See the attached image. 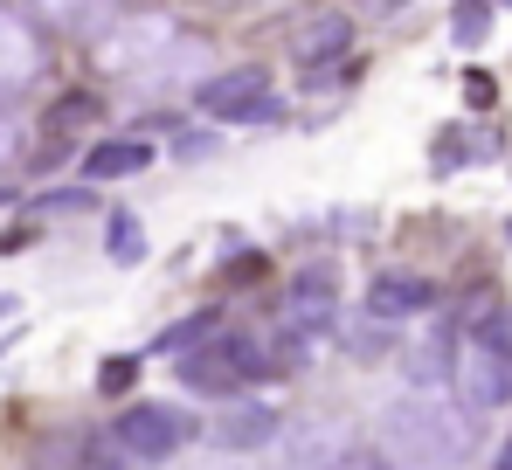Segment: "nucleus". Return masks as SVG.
<instances>
[{
  "label": "nucleus",
  "mask_w": 512,
  "mask_h": 470,
  "mask_svg": "<svg viewBox=\"0 0 512 470\" xmlns=\"http://www.w3.org/2000/svg\"><path fill=\"white\" fill-rule=\"evenodd\" d=\"M381 450L395 470H457L478 450V408L450 388H409L381 408Z\"/></svg>",
  "instance_id": "1"
},
{
  "label": "nucleus",
  "mask_w": 512,
  "mask_h": 470,
  "mask_svg": "<svg viewBox=\"0 0 512 470\" xmlns=\"http://www.w3.org/2000/svg\"><path fill=\"white\" fill-rule=\"evenodd\" d=\"M97 63L111 77H132V83H146V90H160L173 77V63H208V56H201V42H180V28H173L167 14H132V21H118L97 42Z\"/></svg>",
  "instance_id": "2"
},
{
  "label": "nucleus",
  "mask_w": 512,
  "mask_h": 470,
  "mask_svg": "<svg viewBox=\"0 0 512 470\" xmlns=\"http://www.w3.org/2000/svg\"><path fill=\"white\" fill-rule=\"evenodd\" d=\"M111 436H118V450H125L132 464H167L173 450L194 436V415L173 408V401H132V408L111 422Z\"/></svg>",
  "instance_id": "3"
},
{
  "label": "nucleus",
  "mask_w": 512,
  "mask_h": 470,
  "mask_svg": "<svg viewBox=\"0 0 512 470\" xmlns=\"http://www.w3.org/2000/svg\"><path fill=\"white\" fill-rule=\"evenodd\" d=\"M263 367H270V360H263L256 339H243V332H215L201 353L180 360V381L201 388V394H236V388H250Z\"/></svg>",
  "instance_id": "4"
},
{
  "label": "nucleus",
  "mask_w": 512,
  "mask_h": 470,
  "mask_svg": "<svg viewBox=\"0 0 512 470\" xmlns=\"http://www.w3.org/2000/svg\"><path fill=\"white\" fill-rule=\"evenodd\" d=\"M201 111L222 118V125H277L284 118V97L270 90L263 70H229V77H201Z\"/></svg>",
  "instance_id": "5"
},
{
  "label": "nucleus",
  "mask_w": 512,
  "mask_h": 470,
  "mask_svg": "<svg viewBox=\"0 0 512 470\" xmlns=\"http://www.w3.org/2000/svg\"><path fill=\"white\" fill-rule=\"evenodd\" d=\"M333 318H340V277H333V263L291 270V284H284V332H291V353L312 346Z\"/></svg>",
  "instance_id": "6"
},
{
  "label": "nucleus",
  "mask_w": 512,
  "mask_h": 470,
  "mask_svg": "<svg viewBox=\"0 0 512 470\" xmlns=\"http://www.w3.org/2000/svg\"><path fill=\"white\" fill-rule=\"evenodd\" d=\"M346 429L333 415H284V436H277V457L284 470H340Z\"/></svg>",
  "instance_id": "7"
},
{
  "label": "nucleus",
  "mask_w": 512,
  "mask_h": 470,
  "mask_svg": "<svg viewBox=\"0 0 512 470\" xmlns=\"http://www.w3.org/2000/svg\"><path fill=\"white\" fill-rule=\"evenodd\" d=\"M277 436H284V415L270 401H243V394H229L222 415L208 422V443L215 450H270Z\"/></svg>",
  "instance_id": "8"
},
{
  "label": "nucleus",
  "mask_w": 512,
  "mask_h": 470,
  "mask_svg": "<svg viewBox=\"0 0 512 470\" xmlns=\"http://www.w3.org/2000/svg\"><path fill=\"white\" fill-rule=\"evenodd\" d=\"M457 394L471 408L512 401V353L506 346H485V339H464V353H457Z\"/></svg>",
  "instance_id": "9"
},
{
  "label": "nucleus",
  "mask_w": 512,
  "mask_h": 470,
  "mask_svg": "<svg viewBox=\"0 0 512 470\" xmlns=\"http://www.w3.org/2000/svg\"><path fill=\"white\" fill-rule=\"evenodd\" d=\"M346 49H353V14H305L298 21V35H291V63L298 70H312V77H326V63H340Z\"/></svg>",
  "instance_id": "10"
},
{
  "label": "nucleus",
  "mask_w": 512,
  "mask_h": 470,
  "mask_svg": "<svg viewBox=\"0 0 512 470\" xmlns=\"http://www.w3.org/2000/svg\"><path fill=\"white\" fill-rule=\"evenodd\" d=\"M35 77H42V42H35V28H28L21 14H0V104L21 97Z\"/></svg>",
  "instance_id": "11"
},
{
  "label": "nucleus",
  "mask_w": 512,
  "mask_h": 470,
  "mask_svg": "<svg viewBox=\"0 0 512 470\" xmlns=\"http://www.w3.org/2000/svg\"><path fill=\"white\" fill-rule=\"evenodd\" d=\"M429 305H436V284L416 277V270H381L374 291H367V318H381V325H395V318H423Z\"/></svg>",
  "instance_id": "12"
},
{
  "label": "nucleus",
  "mask_w": 512,
  "mask_h": 470,
  "mask_svg": "<svg viewBox=\"0 0 512 470\" xmlns=\"http://www.w3.org/2000/svg\"><path fill=\"white\" fill-rule=\"evenodd\" d=\"M146 166H153L146 139H111V146H90V159H84L90 180H125V173H146Z\"/></svg>",
  "instance_id": "13"
},
{
  "label": "nucleus",
  "mask_w": 512,
  "mask_h": 470,
  "mask_svg": "<svg viewBox=\"0 0 512 470\" xmlns=\"http://www.w3.org/2000/svg\"><path fill=\"white\" fill-rule=\"evenodd\" d=\"M215 332H229V318H222V312H194V318H180V325H167V332H160V353L187 360V353H201Z\"/></svg>",
  "instance_id": "14"
},
{
  "label": "nucleus",
  "mask_w": 512,
  "mask_h": 470,
  "mask_svg": "<svg viewBox=\"0 0 512 470\" xmlns=\"http://www.w3.org/2000/svg\"><path fill=\"white\" fill-rule=\"evenodd\" d=\"M35 14H42L49 28H90V21L104 14V0H35Z\"/></svg>",
  "instance_id": "15"
},
{
  "label": "nucleus",
  "mask_w": 512,
  "mask_h": 470,
  "mask_svg": "<svg viewBox=\"0 0 512 470\" xmlns=\"http://www.w3.org/2000/svg\"><path fill=\"white\" fill-rule=\"evenodd\" d=\"M104 242H111V263H139V256H146V229H139L132 215H111Z\"/></svg>",
  "instance_id": "16"
},
{
  "label": "nucleus",
  "mask_w": 512,
  "mask_h": 470,
  "mask_svg": "<svg viewBox=\"0 0 512 470\" xmlns=\"http://www.w3.org/2000/svg\"><path fill=\"white\" fill-rule=\"evenodd\" d=\"M132 381H139V360H132V353H111V360L97 367V388L104 394H125Z\"/></svg>",
  "instance_id": "17"
},
{
  "label": "nucleus",
  "mask_w": 512,
  "mask_h": 470,
  "mask_svg": "<svg viewBox=\"0 0 512 470\" xmlns=\"http://www.w3.org/2000/svg\"><path fill=\"white\" fill-rule=\"evenodd\" d=\"M471 339H485V346H506V353H512V305H492V312L471 325Z\"/></svg>",
  "instance_id": "18"
},
{
  "label": "nucleus",
  "mask_w": 512,
  "mask_h": 470,
  "mask_svg": "<svg viewBox=\"0 0 512 470\" xmlns=\"http://www.w3.org/2000/svg\"><path fill=\"white\" fill-rule=\"evenodd\" d=\"M457 35H464V42H478V35H485V7H478V0H464V7H457Z\"/></svg>",
  "instance_id": "19"
},
{
  "label": "nucleus",
  "mask_w": 512,
  "mask_h": 470,
  "mask_svg": "<svg viewBox=\"0 0 512 470\" xmlns=\"http://www.w3.org/2000/svg\"><path fill=\"white\" fill-rule=\"evenodd\" d=\"M21 153V125H14V118H7V111H0V166H7V159Z\"/></svg>",
  "instance_id": "20"
},
{
  "label": "nucleus",
  "mask_w": 512,
  "mask_h": 470,
  "mask_svg": "<svg viewBox=\"0 0 512 470\" xmlns=\"http://www.w3.org/2000/svg\"><path fill=\"white\" fill-rule=\"evenodd\" d=\"M492 470H512V436L499 443V457H492Z\"/></svg>",
  "instance_id": "21"
},
{
  "label": "nucleus",
  "mask_w": 512,
  "mask_h": 470,
  "mask_svg": "<svg viewBox=\"0 0 512 470\" xmlns=\"http://www.w3.org/2000/svg\"><path fill=\"white\" fill-rule=\"evenodd\" d=\"M340 470H381V464H340Z\"/></svg>",
  "instance_id": "22"
},
{
  "label": "nucleus",
  "mask_w": 512,
  "mask_h": 470,
  "mask_svg": "<svg viewBox=\"0 0 512 470\" xmlns=\"http://www.w3.org/2000/svg\"><path fill=\"white\" fill-rule=\"evenodd\" d=\"M77 470H104V464H77Z\"/></svg>",
  "instance_id": "23"
},
{
  "label": "nucleus",
  "mask_w": 512,
  "mask_h": 470,
  "mask_svg": "<svg viewBox=\"0 0 512 470\" xmlns=\"http://www.w3.org/2000/svg\"><path fill=\"white\" fill-rule=\"evenodd\" d=\"M506 242H512V222H506Z\"/></svg>",
  "instance_id": "24"
},
{
  "label": "nucleus",
  "mask_w": 512,
  "mask_h": 470,
  "mask_svg": "<svg viewBox=\"0 0 512 470\" xmlns=\"http://www.w3.org/2000/svg\"><path fill=\"white\" fill-rule=\"evenodd\" d=\"M0 201H7V194H0Z\"/></svg>",
  "instance_id": "25"
}]
</instances>
